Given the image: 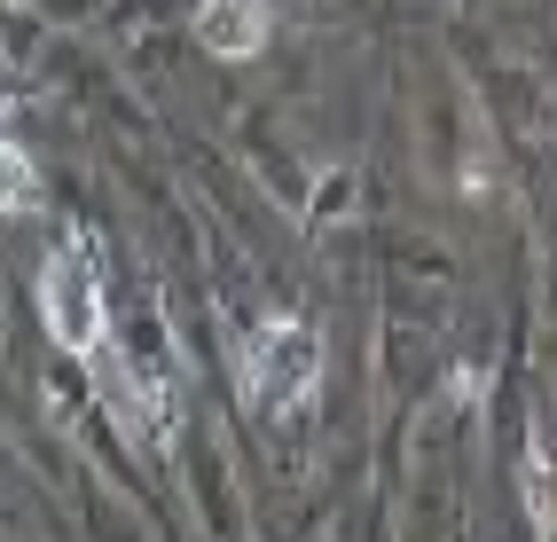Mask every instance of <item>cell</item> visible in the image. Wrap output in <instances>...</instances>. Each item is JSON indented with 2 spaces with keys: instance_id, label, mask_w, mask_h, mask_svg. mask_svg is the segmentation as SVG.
Masks as SVG:
<instances>
[{
  "instance_id": "3",
  "label": "cell",
  "mask_w": 557,
  "mask_h": 542,
  "mask_svg": "<svg viewBox=\"0 0 557 542\" xmlns=\"http://www.w3.org/2000/svg\"><path fill=\"white\" fill-rule=\"evenodd\" d=\"M95 385H102V402H110V417H119L126 432H134V441H165V432H173V402H165V385H158V370L150 378H141V361L134 354H119V346H102L95 354Z\"/></svg>"
},
{
  "instance_id": "6",
  "label": "cell",
  "mask_w": 557,
  "mask_h": 542,
  "mask_svg": "<svg viewBox=\"0 0 557 542\" xmlns=\"http://www.w3.org/2000/svg\"><path fill=\"white\" fill-rule=\"evenodd\" d=\"M527 495H534V519H542V534H557V441H542L534 472H527Z\"/></svg>"
},
{
  "instance_id": "1",
  "label": "cell",
  "mask_w": 557,
  "mask_h": 542,
  "mask_svg": "<svg viewBox=\"0 0 557 542\" xmlns=\"http://www.w3.org/2000/svg\"><path fill=\"white\" fill-rule=\"evenodd\" d=\"M314 393H322V331L299 315H283V322H259V331L244 338V402L251 417H299L314 409Z\"/></svg>"
},
{
  "instance_id": "5",
  "label": "cell",
  "mask_w": 557,
  "mask_h": 542,
  "mask_svg": "<svg viewBox=\"0 0 557 542\" xmlns=\"http://www.w3.org/2000/svg\"><path fill=\"white\" fill-rule=\"evenodd\" d=\"M32 197H40V173H32V158L16 150L9 134H0V221H16V212H32Z\"/></svg>"
},
{
  "instance_id": "2",
  "label": "cell",
  "mask_w": 557,
  "mask_h": 542,
  "mask_svg": "<svg viewBox=\"0 0 557 542\" xmlns=\"http://www.w3.org/2000/svg\"><path fill=\"white\" fill-rule=\"evenodd\" d=\"M40 322H48V338L63 354H79V361H95L110 346V307H102V275L87 260V244L48 251V268H40Z\"/></svg>"
},
{
  "instance_id": "4",
  "label": "cell",
  "mask_w": 557,
  "mask_h": 542,
  "mask_svg": "<svg viewBox=\"0 0 557 542\" xmlns=\"http://www.w3.org/2000/svg\"><path fill=\"white\" fill-rule=\"evenodd\" d=\"M197 40L228 63H251L275 40V9L268 0H197Z\"/></svg>"
}]
</instances>
